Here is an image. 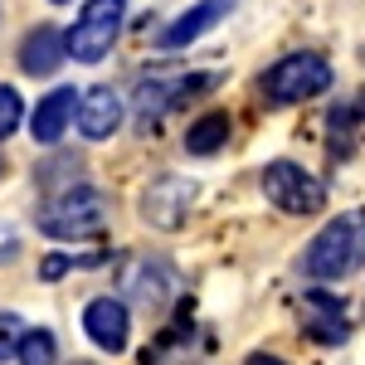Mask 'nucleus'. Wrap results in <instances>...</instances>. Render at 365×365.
Wrapping results in <instances>:
<instances>
[{
	"instance_id": "nucleus-4",
	"label": "nucleus",
	"mask_w": 365,
	"mask_h": 365,
	"mask_svg": "<svg viewBox=\"0 0 365 365\" xmlns=\"http://www.w3.org/2000/svg\"><path fill=\"white\" fill-rule=\"evenodd\" d=\"M327 88H331V63L322 54H287L263 73V98H268L273 108L307 103V98L327 93Z\"/></svg>"
},
{
	"instance_id": "nucleus-19",
	"label": "nucleus",
	"mask_w": 365,
	"mask_h": 365,
	"mask_svg": "<svg viewBox=\"0 0 365 365\" xmlns=\"http://www.w3.org/2000/svg\"><path fill=\"white\" fill-rule=\"evenodd\" d=\"M20 249V239H15V229H0V253H5V258H10V253Z\"/></svg>"
},
{
	"instance_id": "nucleus-11",
	"label": "nucleus",
	"mask_w": 365,
	"mask_h": 365,
	"mask_svg": "<svg viewBox=\"0 0 365 365\" xmlns=\"http://www.w3.org/2000/svg\"><path fill=\"white\" fill-rule=\"evenodd\" d=\"M170 287H175V273H170L161 258H137V263L122 268V292L146 302V307H161L170 297Z\"/></svg>"
},
{
	"instance_id": "nucleus-18",
	"label": "nucleus",
	"mask_w": 365,
	"mask_h": 365,
	"mask_svg": "<svg viewBox=\"0 0 365 365\" xmlns=\"http://www.w3.org/2000/svg\"><path fill=\"white\" fill-rule=\"evenodd\" d=\"M29 327L15 317V312H0V361H10L15 351H20V336H25Z\"/></svg>"
},
{
	"instance_id": "nucleus-13",
	"label": "nucleus",
	"mask_w": 365,
	"mask_h": 365,
	"mask_svg": "<svg viewBox=\"0 0 365 365\" xmlns=\"http://www.w3.org/2000/svg\"><path fill=\"white\" fill-rule=\"evenodd\" d=\"M68 58V49H63V34H58L54 25H39L25 34V44H20V68L25 73H34V78H49V73H58V63Z\"/></svg>"
},
{
	"instance_id": "nucleus-17",
	"label": "nucleus",
	"mask_w": 365,
	"mask_h": 365,
	"mask_svg": "<svg viewBox=\"0 0 365 365\" xmlns=\"http://www.w3.org/2000/svg\"><path fill=\"white\" fill-rule=\"evenodd\" d=\"M20 117H25V103H20V93L10 83H0V141L10 137L15 127H20Z\"/></svg>"
},
{
	"instance_id": "nucleus-6",
	"label": "nucleus",
	"mask_w": 365,
	"mask_h": 365,
	"mask_svg": "<svg viewBox=\"0 0 365 365\" xmlns=\"http://www.w3.org/2000/svg\"><path fill=\"white\" fill-rule=\"evenodd\" d=\"M195 180H185V175H156L146 190H141V220L156 229H180L185 225V215H190V205H195Z\"/></svg>"
},
{
	"instance_id": "nucleus-23",
	"label": "nucleus",
	"mask_w": 365,
	"mask_h": 365,
	"mask_svg": "<svg viewBox=\"0 0 365 365\" xmlns=\"http://www.w3.org/2000/svg\"><path fill=\"white\" fill-rule=\"evenodd\" d=\"M54 5H68V0H54Z\"/></svg>"
},
{
	"instance_id": "nucleus-15",
	"label": "nucleus",
	"mask_w": 365,
	"mask_h": 365,
	"mask_svg": "<svg viewBox=\"0 0 365 365\" xmlns=\"http://www.w3.org/2000/svg\"><path fill=\"white\" fill-rule=\"evenodd\" d=\"M225 141H229V113H205V117L190 122V132H185V151H190V156H215Z\"/></svg>"
},
{
	"instance_id": "nucleus-22",
	"label": "nucleus",
	"mask_w": 365,
	"mask_h": 365,
	"mask_svg": "<svg viewBox=\"0 0 365 365\" xmlns=\"http://www.w3.org/2000/svg\"><path fill=\"white\" fill-rule=\"evenodd\" d=\"M0 175H5V161H0Z\"/></svg>"
},
{
	"instance_id": "nucleus-12",
	"label": "nucleus",
	"mask_w": 365,
	"mask_h": 365,
	"mask_svg": "<svg viewBox=\"0 0 365 365\" xmlns=\"http://www.w3.org/2000/svg\"><path fill=\"white\" fill-rule=\"evenodd\" d=\"M210 83H215L210 73H200V78H146L137 88V117L141 122H156L166 108H175L180 98H190V93H200V88H210Z\"/></svg>"
},
{
	"instance_id": "nucleus-8",
	"label": "nucleus",
	"mask_w": 365,
	"mask_h": 365,
	"mask_svg": "<svg viewBox=\"0 0 365 365\" xmlns=\"http://www.w3.org/2000/svg\"><path fill=\"white\" fill-rule=\"evenodd\" d=\"M225 15H229L225 0H200V5H190L185 15H175V20L156 34V49H185V44H195L200 34H210Z\"/></svg>"
},
{
	"instance_id": "nucleus-9",
	"label": "nucleus",
	"mask_w": 365,
	"mask_h": 365,
	"mask_svg": "<svg viewBox=\"0 0 365 365\" xmlns=\"http://www.w3.org/2000/svg\"><path fill=\"white\" fill-rule=\"evenodd\" d=\"M122 127V98L113 88H88L78 93V132L88 141H108Z\"/></svg>"
},
{
	"instance_id": "nucleus-20",
	"label": "nucleus",
	"mask_w": 365,
	"mask_h": 365,
	"mask_svg": "<svg viewBox=\"0 0 365 365\" xmlns=\"http://www.w3.org/2000/svg\"><path fill=\"white\" fill-rule=\"evenodd\" d=\"M63 268H68V258H63V253H54V258H49V263H44V278H58V273H63Z\"/></svg>"
},
{
	"instance_id": "nucleus-5",
	"label": "nucleus",
	"mask_w": 365,
	"mask_h": 365,
	"mask_svg": "<svg viewBox=\"0 0 365 365\" xmlns=\"http://www.w3.org/2000/svg\"><path fill=\"white\" fill-rule=\"evenodd\" d=\"M263 195L278 210H287V215H317L327 205V185L307 166H297V161H273L263 170Z\"/></svg>"
},
{
	"instance_id": "nucleus-14",
	"label": "nucleus",
	"mask_w": 365,
	"mask_h": 365,
	"mask_svg": "<svg viewBox=\"0 0 365 365\" xmlns=\"http://www.w3.org/2000/svg\"><path fill=\"white\" fill-rule=\"evenodd\" d=\"M307 331L317 341H327V346L346 341L351 322H346V307H341L331 292H307Z\"/></svg>"
},
{
	"instance_id": "nucleus-3",
	"label": "nucleus",
	"mask_w": 365,
	"mask_h": 365,
	"mask_svg": "<svg viewBox=\"0 0 365 365\" xmlns=\"http://www.w3.org/2000/svg\"><path fill=\"white\" fill-rule=\"evenodd\" d=\"M122 15H127V0H88L83 10H78V20H73V29L63 34V49L78 63L108 58L117 34H122Z\"/></svg>"
},
{
	"instance_id": "nucleus-21",
	"label": "nucleus",
	"mask_w": 365,
	"mask_h": 365,
	"mask_svg": "<svg viewBox=\"0 0 365 365\" xmlns=\"http://www.w3.org/2000/svg\"><path fill=\"white\" fill-rule=\"evenodd\" d=\"M249 365H287V361H278V356H249Z\"/></svg>"
},
{
	"instance_id": "nucleus-2",
	"label": "nucleus",
	"mask_w": 365,
	"mask_h": 365,
	"mask_svg": "<svg viewBox=\"0 0 365 365\" xmlns=\"http://www.w3.org/2000/svg\"><path fill=\"white\" fill-rule=\"evenodd\" d=\"M103 220H108V200L93 185H68L63 195H54L39 210V229L49 239H88L103 229Z\"/></svg>"
},
{
	"instance_id": "nucleus-7",
	"label": "nucleus",
	"mask_w": 365,
	"mask_h": 365,
	"mask_svg": "<svg viewBox=\"0 0 365 365\" xmlns=\"http://www.w3.org/2000/svg\"><path fill=\"white\" fill-rule=\"evenodd\" d=\"M83 331L93 336V346H103V351H127V331H132V317L127 307L117 302V297H93L83 312Z\"/></svg>"
},
{
	"instance_id": "nucleus-10",
	"label": "nucleus",
	"mask_w": 365,
	"mask_h": 365,
	"mask_svg": "<svg viewBox=\"0 0 365 365\" xmlns=\"http://www.w3.org/2000/svg\"><path fill=\"white\" fill-rule=\"evenodd\" d=\"M73 113H78V93H73V88H54L49 98H39V103H34V117H29V137L39 141V146H54V141L68 132Z\"/></svg>"
},
{
	"instance_id": "nucleus-1",
	"label": "nucleus",
	"mask_w": 365,
	"mask_h": 365,
	"mask_svg": "<svg viewBox=\"0 0 365 365\" xmlns=\"http://www.w3.org/2000/svg\"><path fill=\"white\" fill-rule=\"evenodd\" d=\"M365 268V215L351 210L322 229L302 253V273L317 282H346Z\"/></svg>"
},
{
	"instance_id": "nucleus-16",
	"label": "nucleus",
	"mask_w": 365,
	"mask_h": 365,
	"mask_svg": "<svg viewBox=\"0 0 365 365\" xmlns=\"http://www.w3.org/2000/svg\"><path fill=\"white\" fill-rule=\"evenodd\" d=\"M15 356H20V365H54L58 361V346H54L49 331H25Z\"/></svg>"
}]
</instances>
